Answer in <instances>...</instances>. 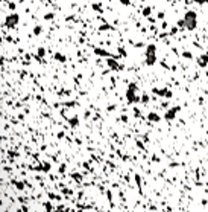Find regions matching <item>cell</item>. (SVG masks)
<instances>
[{"instance_id":"cell-1","label":"cell","mask_w":208,"mask_h":212,"mask_svg":"<svg viewBox=\"0 0 208 212\" xmlns=\"http://www.w3.org/2000/svg\"><path fill=\"white\" fill-rule=\"evenodd\" d=\"M184 23H185V28L187 29H194L196 25H198V20H196V14L193 11H188L185 14V18H184Z\"/></svg>"},{"instance_id":"cell-2","label":"cell","mask_w":208,"mask_h":212,"mask_svg":"<svg viewBox=\"0 0 208 212\" xmlns=\"http://www.w3.org/2000/svg\"><path fill=\"white\" fill-rule=\"evenodd\" d=\"M18 23V15L17 14H11L6 17V20H5V25L8 26V28H12V26H15Z\"/></svg>"},{"instance_id":"cell-3","label":"cell","mask_w":208,"mask_h":212,"mask_svg":"<svg viewBox=\"0 0 208 212\" xmlns=\"http://www.w3.org/2000/svg\"><path fill=\"white\" fill-rule=\"evenodd\" d=\"M149 12H151V8H146V9H145V15H147Z\"/></svg>"},{"instance_id":"cell-4","label":"cell","mask_w":208,"mask_h":212,"mask_svg":"<svg viewBox=\"0 0 208 212\" xmlns=\"http://www.w3.org/2000/svg\"><path fill=\"white\" fill-rule=\"evenodd\" d=\"M199 3H205V2H208V0H198Z\"/></svg>"},{"instance_id":"cell-5","label":"cell","mask_w":208,"mask_h":212,"mask_svg":"<svg viewBox=\"0 0 208 212\" xmlns=\"http://www.w3.org/2000/svg\"><path fill=\"white\" fill-rule=\"evenodd\" d=\"M122 2H123V3H126V5H128V3H129V2H128V0H122Z\"/></svg>"}]
</instances>
